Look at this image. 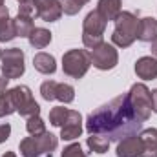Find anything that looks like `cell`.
Returning a JSON list of instances; mask_svg holds the SVG:
<instances>
[{"label": "cell", "instance_id": "7a4b0ae2", "mask_svg": "<svg viewBox=\"0 0 157 157\" xmlns=\"http://www.w3.org/2000/svg\"><path fill=\"white\" fill-rule=\"evenodd\" d=\"M115 22V29L112 33V42L119 48H130L137 39V29H139V18L130 13V11H121Z\"/></svg>", "mask_w": 157, "mask_h": 157}, {"label": "cell", "instance_id": "ffe728a7", "mask_svg": "<svg viewBox=\"0 0 157 157\" xmlns=\"http://www.w3.org/2000/svg\"><path fill=\"white\" fill-rule=\"evenodd\" d=\"M29 44L35 48V49H44L49 42H51V31L44 29V28H35L31 31V35L28 37Z\"/></svg>", "mask_w": 157, "mask_h": 157}, {"label": "cell", "instance_id": "d6986e66", "mask_svg": "<svg viewBox=\"0 0 157 157\" xmlns=\"http://www.w3.org/2000/svg\"><path fill=\"white\" fill-rule=\"evenodd\" d=\"M13 24H15V33H17V37H22V39H28V37L31 35V31L35 29V24H33L31 17L18 15L17 18H13Z\"/></svg>", "mask_w": 157, "mask_h": 157}, {"label": "cell", "instance_id": "4fadbf2b", "mask_svg": "<svg viewBox=\"0 0 157 157\" xmlns=\"http://www.w3.org/2000/svg\"><path fill=\"white\" fill-rule=\"evenodd\" d=\"M117 157H141L143 154V141L141 137L135 135H130V137H124L122 141L117 143Z\"/></svg>", "mask_w": 157, "mask_h": 157}, {"label": "cell", "instance_id": "277c9868", "mask_svg": "<svg viewBox=\"0 0 157 157\" xmlns=\"http://www.w3.org/2000/svg\"><path fill=\"white\" fill-rule=\"evenodd\" d=\"M106 20L102 18V15L95 9L90 11L82 22V42L86 48L93 49L97 46H101L104 42V29H106Z\"/></svg>", "mask_w": 157, "mask_h": 157}, {"label": "cell", "instance_id": "d590c367", "mask_svg": "<svg viewBox=\"0 0 157 157\" xmlns=\"http://www.w3.org/2000/svg\"><path fill=\"white\" fill-rule=\"evenodd\" d=\"M0 59H2V49H0Z\"/></svg>", "mask_w": 157, "mask_h": 157}, {"label": "cell", "instance_id": "3957f363", "mask_svg": "<svg viewBox=\"0 0 157 157\" xmlns=\"http://www.w3.org/2000/svg\"><path fill=\"white\" fill-rule=\"evenodd\" d=\"M59 146V137L44 132L42 135H31L20 141V154L22 157H51V152Z\"/></svg>", "mask_w": 157, "mask_h": 157}, {"label": "cell", "instance_id": "5bb4252c", "mask_svg": "<svg viewBox=\"0 0 157 157\" xmlns=\"http://www.w3.org/2000/svg\"><path fill=\"white\" fill-rule=\"evenodd\" d=\"M135 73L139 78L154 80L157 78V59L155 57H141L135 62Z\"/></svg>", "mask_w": 157, "mask_h": 157}, {"label": "cell", "instance_id": "e0dca14e", "mask_svg": "<svg viewBox=\"0 0 157 157\" xmlns=\"http://www.w3.org/2000/svg\"><path fill=\"white\" fill-rule=\"evenodd\" d=\"M121 7H122V0H99V4H97V11L102 15V18L106 22L117 18L122 11Z\"/></svg>", "mask_w": 157, "mask_h": 157}, {"label": "cell", "instance_id": "8fae6325", "mask_svg": "<svg viewBox=\"0 0 157 157\" xmlns=\"http://www.w3.org/2000/svg\"><path fill=\"white\" fill-rule=\"evenodd\" d=\"M35 4V17L44 22H57L62 17L60 0H33Z\"/></svg>", "mask_w": 157, "mask_h": 157}, {"label": "cell", "instance_id": "e575fe53", "mask_svg": "<svg viewBox=\"0 0 157 157\" xmlns=\"http://www.w3.org/2000/svg\"><path fill=\"white\" fill-rule=\"evenodd\" d=\"M2 6H4V0H0V7H2Z\"/></svg>", "mask_w": 157, "mask_h": 157}, {"label": "cell", "instance_id": "7402d4cb", "mask_svg": "<svg viewBox=\"0 0 157 157\" xmlns=\"http://www.w3.org/2000/svg\"><path fill=\"white\" fill-rule=\"evenodd\" d=\"M17 37L15 33V24H13V18L6 17L0 20V42H9Z\"/></svg>", "mask_w": 157, "mask_h": 157}, {"label": "cell", "instance_id": "5b68a950", "mask_svg": "<svg viewBox=\"0 0 157 157\" xmlns=\"http://www.w3.org/2000/svg\"><path fill=\"white\" fill-rule=\"evenodd\" d=\"M91 66L90 51L86 49H70L62 55V71L71 78H82Z\"/></svg>", "mask_w": 157, "mask_h": 157}, {"label": "cell", "instance_id": "ba28073f", "mask_svg": "<svg viewBox=\"0 0 157 157\" xmlns=\"http://www.w3.org/2000/svg\"><path fill=\"white\" fill-rule=\"evenodd\" d=\"M2 71L4 75L9 78H20L26 71V64H24V51L20 48H9L6 51H2Z\"/></svg>", "mask_w": 157, "mask_h": 157}, {"label": "cell", "instance_id": "6da1fadb", "mask_svg": "<svg viewBox=\"0 0 157 157\" xmlns=\"http://www.w3.org/2000/svg\"><path fill=\"white\" fill-rule=\"evenodd\" d=\"M86 130L90 135H102L110 143H119L124 137L141 132L143 121L135 115L133 106L130 102V95L122 93L108 104H102L97 110H93L86 119Z\"/></svg>", "mask_w": 157, "mask_h": 157}, {"label": "cell", "instance_id": "52a82bcc", "mask_svg": "<svg viewBox=\"0 0 157 157\" xmlns=\"http://www.w3.org/2000/svg\"><path fill=\"white\" fill-rule=\"evenodd\" d=\"M9 91H11V99H13L17 113H20L26 119L33 117V115H40V106L33 99V93L28 86H15Z\"/></svg>", "mask_w": 157, "mask_h": 157}, {"label": "cell", "instance_id": "d4e9b609", "mask_svg": "<svg viewBox=\"0 0 157 157\" xmlns=\"http://www.w3.org/2000/svg\"><path fill=\"white\" fill-rule=\"evenodd\" d=\"M26 130H28L29 135H42V133L46 132V122L42 121L40 115H33V117L28 119V122H26Z\"/></svg>", "mask_w": 157, "mask_h": 157}, {"label": "cell", "instance_id": "30bf717a", "mask_svg": "<svg viewBox=\"0 0 157 157\" xmlns=\"http://www.w3.org/2000/svg\"><path fill=\"white\" fill-rule=\"evenodd\" d=\"M40 95L46 101H60L64 104H70L75 99V90H73V86L64 84V82L44 80L40 86Z\"/></svg>", "mask_w": 157, "mask_h": 157}, {"label": "cell", "instance_id": "f546056e", "mask_svg": "<svg viewBox=\"0 0 157 157\" xmlns=\"http://www.w3.org/2000/svg\"><path fill=\"white\" fill-rule=\"evenodd\" d=\"M7 82H9V78L4 75V71H2V68H0V91H6V90H7Z\"/></svg>", "mask_w": 157, "mask_h": 157}, {"label": "cell", "instance_id": "4dcf8cb0", "mask_svg": "<svg viewBox=\"0 0 157 157\" xmlns=\"http://www.w3.org/2000/svg\"><path fill=\"white\" fill-rule=\"evenodd\" d=\"M152 112L157 113V90L152 91Z\"/></svg>", "mask_w": 157, "mask_h": 157}, {"label": "cell", "instance_id": "9c48e42d", "mask_svg": "<svg viewBox=\"0 0 157 157\" xmlns=\"http://www.w3.org/2000/svg\"><path fill=\"white\" fill-rule=\"evenodd\" d=\"M90 59H91V64L101 70V71H108V70H113L119 62V53L115 49V46L108 44V42H102L101 46L93 48L90 51Z\"/></svg>", "mask_w": 157, "mask_h": 157}, {"label": "cell", "instance_id": "f1b7e54d", "mask_svg": "<svg viewBox=\"0 0 157 157\" xmlns=\"http://www.w3.org/2000/svg\"><path fill=\"white\" fill-rule=\"evenodd\" d=\"M9 135H11V126L6 122V124H0V144L2 143H6L7 139H9Z\"/></svg>", "mask_w": 157, "mask_h": 157}, {"label": "cell", "instance_id": "9a60e30c", "mask_svg": "<svg viewBox=\"0 0 157 157\" xmlns=\"http://www.w3.org/2000/svg\"><path fill=\"white\" fill-rule=\"evenodd\" d=\"M137 39L143 42H154L157 39V20L154 17H146L139 20Z\"/></svg>", "mask_w": 157, "mask_h": 157}, {"label": "cell", "instance_id": "7c38bea8", "mask_svg": "<svg viewBox=\"0 0 157 157\" xmlns=\"http://www.w3.org/2000/svg\"><path fill=\"white\" fill-rule=\"evenodd\" d=\"M80 133H82V115L75 110H70L66 122L60 128V139L73 141V139L80 137Z\"/></svg>", "mask_w": 157, "mask_h": 157}, {"label": "cell", "instance_id": "2e32d148", "mask_svg": "<svg viewBox=\"0 0 157 157\" xmlns=\"http://www.w3.org/2000/svg\"><path fill=\"white\" fill-rule=\"evenodd\" d=\"M141 141H143V154L141 157H157V130L148 128L141 132Z\"/></svg>", "mask_w": 157, "mask_h": 157}, {"label": "cell", "instance_id": "1f68e13d", "mask_svg": "<svg viewBox=\"0 0 157 157\" xmlns=\"http://www.w3.org/2000/svg\"><path fill=\"white\" fill-rule=\"evenodd\" d=\"M6 17H9V11H7V7H6V6H2V7H0V20H2V18H6Z\"/></svg>", "mask_w": 157, "mask_h": 157}, {"label": "cell", "instance_id": "83f0119b", "mask_svg": "<svg viewBox=\"0 0 157 157\" xmlns=\"http://www.w3.org/2000/svg\"><path fill=\"white\" fill-rule=\"evenodd\" d=\"M18 15L33 17L35 15V4H33V0H22L18 4Z\"/></svg>", "mask_w": 157, "mask_h": 157}, {"label": "cell", "instance_id": "836d02e7", "mask_svg": "<svg viewBox=\"0 0 157 157\" xmlns=\"http://www.w3.org/2000/svg\"><path fill=\"white\" fill-rule=\"evenodd\" d=\"M2 157H17V155H15V152H6Z\"/></svg>", "mask_w": 157, "mask_h": 157}, {"label": "cell", "instance_id": "4316f807", "mask_svg": "<svg viewBox=\"0 0 157 157\" xmlns=\"http://www.w3.org/2000/svg\"><path fill=\"white\" fill-rule=\"evenodd\" d=\"M62 157H86V154L82 152L78 143H71L62 150Z\"/></svg>", "mask_w": 157, "mask_h": 157}, {"label": "cell", "instance_id": "cb8c5ba5", "mask_svg": "<svg viewBox=\"0 0 157 157\" xmlns=\"http://www.w3.org/2000/svg\"><path fill=\"white\" fill-rule=\"evenodd\" d=\"M68 113H70V110L64 108V106L51 108V112H49V122H51L53 126H57V128H62V124H64L66 119H68Z\"/></svg>", "mask_w": 157, "mask_h": 157}, {"label": "cell", "instance_id": "8992f818", "mask_svg": "<svg viewBox=\"0 0 157 157\" xmlns=\"http://www.w3.org/2000/svg\"><path fill=\"white\" fill-rule=\"evenodd\" d=\"M128 95H130V102L133 106L135 115L143 122L148 121L150 115H152V91L143 82H137V84H133L130 88Z\"/></svg>", "mask_w": 157, "mask_h": 157}, {"label": "cell", "instance_id": "ac0fdd59", "mask_svg": "<svg viewBox=\"0 0 157 157\" xmlns=\"http://www.w3.org/2000/svg\"><path fill=\"white\" fill-rule=\"evenodd\" d=\"M33 66H35V70L39 73H44V75H51L57 70L55 57L49 55V53H44V51H40V53H37L33 57Z\"/></svg>", "mask_w": 157, "mask_h": 157}, {"label": "cell", "instance_id": "8d00e7d4", "mask_svg": "<svg viewBox=\"0 0 157 157\" xmlns=\"http://www.w3.org/2000/svg\"><path fill=\"white\" fill-rule=\"evenodd\" d=\"M18 2H22V0H18Z\"/></svg>", "mask_w": 157, "mask_h": 157}, {"label": "cell", "instance_id": "484cf974", "mask_svg": "<svg viewBox=\"0 0 157 157\" xmlns=\"http://www.w3.org/2000/svg\"><path fill=\"white\" fill-rule=\"evenodd\" d=\"M90 0H60V6H62V13L64 15H70V17H73V15H77L78 11L88 4Z\"/></svg>", "mask_w": 157, "mask_h": 157}, {"label": "cell", "instance_id": "d6a6232c", "mask_svg": "<svg viewBox=\"0 0 157 157\" xmlns=\"http://www.w3.org/2000/svg\"><path fill=\"white\" fill-rule=\"evenodd\" d=\"M150 44H152V48H150V49H152V55L157 59V39L154 40V42H150Z\"/></svg>", "mask_w": 157, "mask_h": 157}, {"label": "cell", "instance_id": "44dd1931", "mask_svg": "<svg viewBox=\"0 0 157 157\" xmlns=\"http://www.w3.org/2000/svg\"><path fill=\"white\" fill-rule=\"evenodd\" d=\"M86 144H88V148H90L91 152H95V154H106L108 148H110V141H108L106 137L95 135V133H91V135L86 139Z\"/></svg>", "mask_w": 157, "mask_h": 157}, {"label": "cell", "instance_id": "603a6c76", "mask_svg": "<svg viewBox=\"0 0 157 157\" xmlns=\"http://www.w3.org/2000/svg\"><path fill=\"white\" fill-rule=\"evenodd\" d=\"M15 104H13V99H11V91L6 90V91H0V119L6 117V115H11L15 113Z\"/></svg>", "mask_w": 157, "mask_h": 157}]
</instances>
